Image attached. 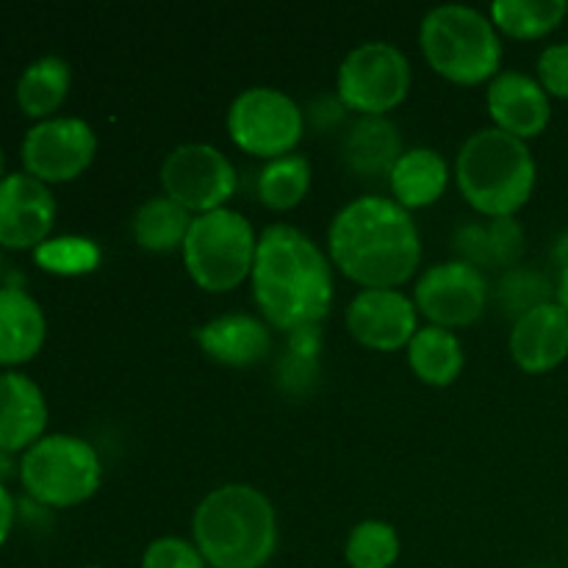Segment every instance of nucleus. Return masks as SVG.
I'll list each match as a JSON object with an SVG mask.
<instances>
[{"label": "nucleus", "instance_id": "f257e3e1", "mask_svg": "<svg viewBox=\"0 0 568 568\" xmlns=\"http://www.w3.org/2000/svg\"><path fill=\"white\" fill-rule=\"evenodd\" d=\"M331 261L364 288H397L422 258L419 227L392 197L364 194L344 205L327 231Z\"/></svg>", "mask_w": 568, "mask_h": 568}, {"label": "nucleus", "instance_id": "f03ea898", "mask_svg": "<svg viewBox=\"0 0 568 568\" xmlns=\"http://www.w3.org/2000/svg\"><path fill=\"white\" fill-rule=\"evenodd\" d=\"M253 297L272 327L308 331L333 303V270L320 244L292 225H272L258 236Z\"/></svg>", "mask_w": 568, "mask_h": 568}, {"label": "nucleus", "instance_id": "7ed1b4c3", "mask_svg": "<svg viewBox=\"0 0 568 568\" xmlns=\"http://www.w3.org/2000/svg\"><path fill=\"white\" fill-rule=\"evenodd\" d=\"M192 536L211 568H264L277 549V516L258 488L227 483L197 505Z\"/></svg>", "mask_w": 568, "mask_h": 568}, {"label": "nucleus", "instance_id": "20e7f679", "mask_svg": "<svg viewBox=\"0 0 568 568\" xmlns=\"http://www.w3.org/2000/svg\"><path fill=\"white\" fill-rule=\"evenodd\" d=\"M455 181L477 214L488 220L514 216L536 189V159L521 139L483 128L458 150Z\"/></svg>", "mask_w": 568, "mask_h": 568}, {"label": "nucleus", "instance_id": "39448f33", "mask_svg": "<svg viewBox=\"0 0 568 568\" xmlns=\"http://www.w3.org/2000/svg\"><path fill=\"white\" fill-rule=\"evenodd\" d=\"M419 44L427 64L447 81L477 87L499 75L503 44L491 17L471 6H436L419 26Z\"/></svg>", "mask_w": 568, "mask_h": 568}, {"label": "nucleus", "instance_id": "423d86ee", "mask_svg": "<svg viewBox=\"0 0 568 568\" xmlns=\"http://www.w3.org/2000/svg\"><path fill=\"white\" fill-rule=\"evenodd\" d=\"M258 236L244 214L231 209L194 216L183 242V264L203 292H233L253 275Z\"/></svg>", "mask_w": 568, "mask_h": 568}, {"label": "nucleus", "instance_id": "0eeeda50", "mask_svg": "<svg viewBox=\"0 0 568 568\" xmlns=\"http://www.w3.org/2000/svg\"><path fill=\"white\" fill-rule=\"evenodd\" d=\"M26 491L48 508H72L100 488L103 466L89 442L75 436L39 438L20 466Z\"/></svg>", "mask_w": 568, "mask_h": 568}, {"label": "nucleus", "instance_id": "6e6552de", "mask_svg": "<svg viewBox=\"0 0 568 568\" xmlns=\"http://www.w3.org/2000/svg\"><path fill=\"white\" fill-rule=\"evenodd\" d=\"M305 131V114L275 87H250L227 109V133L239 150L272 161L288 155Z\"/></svg>", "mask_w": 568, "mask_h": 568}, {"label": "nucleus", "instance_id": "1a4fd4ad", "mask_svg": "<svg viewBox=\"0 0 568 568\" xmlns=\"http://www.w3.org/2000/svg\"><path fill=\"white\" fill-rule=\"evenodd\" d=\"M338 100L361 116L397 109L410 89V61L392 42H364L344 55L336 75Z\"/></svg>", "mask_w": 568, "mask_h": 568}, {"label": "nucleus", "instance_id": "9d476101", "mask_svg": "<svg viewBox=\"0 0 568 568\" xmlns=\"http://www.w3.org/2000/svg\"><path fill=\"white\" fill-rule=\"evenodd\" d=\"M161 186L170 200L200 216L209 211L225 209L227 200L236 194L239 178L222 150L214 144L192 142L172 150L161 166Z\"/></svg>", "mask_w": 568, "mask_h": 568}, {"label": "nucleus", "instance_id": "9b49d317", "mask_svg": "<svg viewBox=\"0 0 568 568\" xmlns=\"http://www.w3.org/2000/svg\"><path fill=\"white\" fill-rule=\"evenodd\" d=\"M98 153L92 125L78 116H53L28 131L22 142V164L42 183L75 181Z\"/></svg>", "mask_w": 568, "mask_h": 568}, {"label": "nucleus", "instance_id": "f8f14e48", "mask_svg": "<svg viewBox=\"0 0 568 568\" xmlns=\"http://www.w3.org/2000/svg\"><path fill=\"white\" fill-rule=\"evenodd\" d=\"M414 303L436 327H466L480 320L488 303V283L477 266L447 261L422 272L414 288Z\"/></svg>", "mask_w": 568, "mask_h": 568}, {"label": "nucleus", "instance_id": "ddd939ff", "mask_svg": "<svg viewBox=\"0 0 568 568\" xmlns=\"http://www.w3.org/2000/svg\"><path fill=\"white\" fill-rule=\"evenodd\" d=\"M416 303L397 288H364L347 305V331L355 342L381 353L408 347L416 336Z\"/></svg>", "mask_w": 568, "mask_h": 568}, {"label": "nucleus", "instance_id": "4468645a", "mask_svg": "<svg viewBox=\"0 0 568 568\" xmlns=\"http://www.w3.org/2000/svg\"><path fill=\"white\" fill-rule=\"evenodd\" d=\"M55 220V200L48 183L26 175L0 181V244L11 250H37L48 242Z\"/></svg>", "mask_w": 568, "mask_h": 568}, {"label": "nucleus", "instance_id": "2eb2a0df", "mask_svg": "<svg viewBox=\"0 0 568 568\" xmlns=\"http://www.w3.org/2000/svg\"><path fill=\"white\" fill-rule=\"evenodd\" d=\"M486 105L499 131L510 133L521 142L547 131L549 120H552L549 94L544 92L538 78L516 70H505L494 78L486 92Z\"/></svg>", "mask_w": 568, "mask_h": 568}, {"label": "nucleus", "instance_id": "dca6fc26", "mask_svg": "<svg viewBox=\"0 0 568 568\" xmlns=\"http://www.w3.org/2000/svg\"><path fill=\"white\" fill-rule=\"evenodd\" d=\"M510 355L530 375L552 372L568 358V314L558 303H544L514 322Z\"/></svg>", "mask_w": 568, "mask_h": 568}, {"label": "nucleus", "instance_id": "f3484780", "mask_svg": "<svg viewBox=\"0 0 568 568\" xmlns=\"http://www.w3.org/2000/svg\"><path fill=\"white\" fill-rule=\"evenodd\" d=\"M194 338L211 361L222 366H236V369L261 364L272 349L270 327L264 325V320L250 314L216 316L197 327Z\"/></svg>", "mask_w": 568, "mask_h": 568}, {"label": "nucleus", "instance_id": "a211bd4d", "mask_svg": "<svg viewBox=\"0 0 568 568\" xmlns=\"http://www.w3.org/2000/svg\"><path fill=\"white\" fill-rule=\"evenodd\" d=\"M48 425V405L42 388L26 375H0V449H31Z\"/></svg>", "mask_w": 568, "mask_h": 568}, {"label": "nucleus", "instance_id": "6ab92c4d", "mask_svg": "<svg viewBox=\"0 0 568 568\" xmlns=\"http://www.w3.org/2000/svg\"><path fill=\"white\" fill-rule=\"evenodd\" d=\"M453 242L460 261L477 266L480 272L483 266L510 270L525 250V231L514 216H499V220L483 216V220H469L458 225Z\"/></svg>", "mask_w": 568, "mask_h": 568}, {"label": "nucleus", "instance_id": "aec40b11", "mask_svg": "<svg viewBox=\"0 0 568 568\" xmlns=\"http://www.w3.org/2000/svg\"><path fill=\"white\" fill-rule=\"evenodd\" d=\"M403 153L397 125L388 122L386 116H361L342 142L344 164L364 181L392 175L394 164Z\"/></svg>", "mask_w": 568, "mask_h": 568}, {"label": "nucleus", "instance_id": "412c9836", "mask_svg": "<svg viewBox=\"0 0 568 568\" xmlns=\"http://www.w3.org/2000/svg\"><path fill=\"white\" fill-rule=\"evenodd\" d=\"M44 344V314L20 288H0V364H26Z\"/></svg>", "mask_w": 568, "mask_h": 568}, {"label": "nucleus", "instance_id": "4be33fe9", "mask_svg": "<svg viewBox=\"0 0 568 568\" xmlns=\"http://www.w3.org/2000/svg\"><path fill=\"white\" fill-rule=\"evenodd\" d=\"M388 183H392L394 200L405 211L427 209L447 189L449 166L442 159V153H436L433 148L405 150L397 164H394Z\"/></svg>", "mask_w": 568, "mask_h": 568}, {"label": "nucleus", "instance_id": "5701e85b", "mask_svg": "<svg viewBox=\"0 0 568 568\" xmlns=\"http://www.w3.org/2000/svg\"><path fill=\"white\" fill-rule=\"evenodd\" d=\"M408 364L422 383L444 388L464 372V344L447 327H419L408 344Z\"/></svg>", "mask_w": 568, "mask_h": 568}, {"label": "nucleus", "instance_id": "b1692460", "mask_svg": "<svg viewBox=\"0 0 568 568\" xmlns=\"http://www.w3.org/2000/svg\"><path fill=\"white\" fill-rule=\"evenodd\" d=\"M194 214H189L183 205L170 200L166 194L144 200L133 214V239L148 253H172L181 247L189 236Z\"/></svg>", "mask_w": 568, "mask_h": 568}, {"label": "nucleus", "instance_id": "393cba45", "mask_svg": "<svg viewBox=\"0 0 568 568\" xmlns=\"http://www.w3.org/2000/svg\"><path fill=\"white\" fill-rule=\"evenodd\" d=\"M70 92V64L59 55H44L22 72L17 83V103L28 116H50Z\"/></svg>", "mask_w": 568, "mask_h": 568}, {"label": "nucleus", "instance_id": "a878e982", "mask_svg": "<svg viewBox=\"0 0 568 568\" xmlns=\"http://www.w3.org/2000/svg\"><path fill=\"white\" fill-rule=\"evenodd\" d=\"M568 14L566 0H497L491 22L514 39H541Z\"/></svg>", "mask_w": 568, "mask_h": 568}, {"label": "nucleus", "instance_id": "bb28decb", "mask_svg": "<svg viewBox=\"0 0 568 568\" xmlns=\"http://www.w3.org/2000/svg\"><path fill=\"white\" fill-rule=\"evenodd\" d=\"M311 189V164L305 155L288 153L266 161L258 172V197L272 211H292Z\"/></svg>", "mask_w": 568, "mask_h": 568}, {"label": "nucleus", "instance_id": "cd10ccee", "mask_svg": "<svg viewBox=\"0 0 568 568\" xmlns=\"http://www.w3.org/2000/svg\"><path fill=\"white\" fill-rule=\"evenodd\" d=\"M399 558V536L388 521H361L344 547L349 568H392Z\"/></svg>", "mask_w": 568, "mask_h": 568}, {"label": "nucleus", "instance_id": "c85d7f7f", "mask_svg": "<svg viewBox=\"0 0 568 568\" xmlns=\"http://www.w3.org/2000/svg\"><path fill=\"white\" fill-rule=\"evenodd\" d=\"M33 258L42 266L44 272H53V275L75 277L94 272L100 264V247L92 239L83 236H61V239H48L44 244H39L33 250Z\"/></svg>", "mask_w": 568, "mask_h": 568}, {"label": "nucleus", "instance_id": "c756f323", "mask_svg": "<svg viewBox=\"0 0 568 568\" xmlns=\"http://www.w3.org/2000/svg\"><path fill=\"white\" fill-rule=\"evenodd\" d=\"M497 297L505 314L514 316L516 322L527 311L552 303V286L547 283V277L532 270H508V275L499 281Z\"/></svg>", "mask_w": 568, "mask_h": 568}, {"label": "nucleus", "instance_id": "7c9ffc66", "mask_svg": "<svg viewBox=\"0 0 568 568\" xmlns=\"http://www.w3.org/2000/svg\"><path fill=\"white\" fill-rule=\"evenodd\" d=\"M142 568H209L194 541L164 536L148 544L142 555Z\"/></svg>", "mask_w": 568, "mask_h": 568}, {"label": "nucleus", "instance_id": "2f4dec72", "mask_svg": "<svg viewBox=\"0 0 568 568\" xmlns=\"http://www.w3.org/2000/svg\"><path fill=\"white\" fill-rule=\"evenodd\" d=\"M538 83L552 98L568 100V42L549 44L538 55Z\"/></svg>", "mask_w": 568, "mask_h": 568}, {"label": "nucleus", "instance_id": "473e14b6", "mask_svg": "<svg viewBox=\"0 0 568 568\" xmlns=\"http://www.w3.org/2000/svg\"><path fill=\"white\" fill-rule=\"evenodd\" d=\"M11 521H14V503H11L9 491L0 486V547H3L6 538H9Z\"/></svg>", "mask_w": 568, "mask_h": 568}, {"label": "nucleus", "instance_id": "72a5a7b5", "mask_svg": "<svg viewBox=\"0 0 568 568\" xmlns=\"http://www.w3.org/2000/svg\"><path fill=\"white\" fill-rule=\"evenodd\" d=\"M555 303L568 314V266H564L558 275V283H555Z\"/></svg>", "mask_w": 568, "mask_h": 568}, {"label": "nucleus", "instance_id": "f704fd0d", "mask_svg": "<svg viewBox=\"0 0 568 568\" xmlns=\"http://www.w3.org/2000/svg\"><path fill=\"white\" fill-rule=\"evenodd\" d=\"M552 255H555V261H558L560 270H564V266H568V231L560 233V236H558Z\"/></svg>", "mask_w": 568, "mask_h": 568}, {"label": "nucleus", "instance_id": "c9c22d12", "mask_svg": "<svg viewBox=\"0 0 568 568\" xmlns=\"http://www.w3.org/2000/svg\"><path fill=\"white\" fill-rule=\"evenodd\" d=\"M0 181H3V150H0Z\"/></svg>", "mask_w": 568, "mask_h": 568}, {"label": "nucleus", "instance_id": "e433bc0d", "mask_svg": "<svg viewBox=\"0 0 568 568\" xmlns=\"http://www.w3.org/2000/svg\"><path fill=\"white\" fill-rule=\"evenodd\" d=\"M83 568H100V566H83Z\"/></svg>", "mask_w": 568, "mask_h": 568}, {"label": "nucleus", "instance_id": "4c0bfd02", "mask_svg": "<svg viewBox=\"0 0 568 568\" xmlns=\"http://www.w3.org/2000/svg\"><path fill=\"white\" fill-rule=\"evenodd\" d=\"M538 568H544V566H538Z\"/></svg>", "mask_w": 568, "mask_h": 568}]
</instances>
